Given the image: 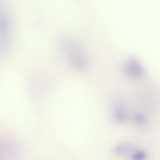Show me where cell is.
<instances>
[{"instance_id":"5b68a950","label":"cell","mask_w":160,"mask_h":160,"mask_svg":"<svg viewBox=\"0 0 160 160\" xmlns=\"http://www.w3.org/2000/svg\"><path fill=\"white\" fill-rule=\"evenodd\" d=\"M134 120L136 123L139 125L144 124L145 121L144 117L140 114H136L134 116Z\"/></svg>"},{"instance_id":"277c9868","label":"cell","mask_w":160,"mask_h":160,"mask_svg":"<svg viewBox=\"0 0 160 160\" xmlns=\"http://www.w3.org/2000/svg\"><path fill=\"white\" fill-rule=\"evenodd\" d=\"M129 147L127 145L119 146L116 147L114 149L115 152L118 154L127 153L129 151Z\"/></svg>"},{"instance_id":"7a4b0ae2","label":"cell","mask_w":160,"mask_h":160,"mask_svg":"<svg viewBox=\"0 0 160 160\" xmlns=\"http://www.w3.org/2000/svg\"><path fill=\"white\" fill-rule=\"evenodd\" d=\"M114 118L116 121L122 122L127 119L126 109L122 103H119L115 106L114 111Z\"/></svg>"},{"instance_id":"6da1fadb","label":"cell","mask_w":160,"mask_h":160,"mask_svg":"<svg viewBox=\"0 0 160 160\" xmlns=\"http://www.w3.org/2000/svg\"><path fill=\"white\" fill-rule=\"evenodd\" d=\"M123 69L125 74L132 78H139L143 74L141 65L134 58L129 59L124 65Z\"/></svg>"},{"instance_id":"3957f363","label":"cell","mask_w":160,"mask_h":160,"mask_svg":"<svg viewBox=\"0 0 160 160\" xmlns=\"http://www.w3.org/2000/svg\"><path fill=\"white\" fill-rule=\"evenodd\" d=\"M146 154L143 151H138L134 153L132 156V160H144Z\"/></svg>"}]
</instances>
